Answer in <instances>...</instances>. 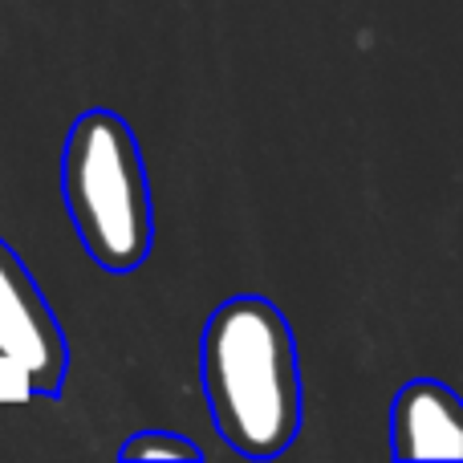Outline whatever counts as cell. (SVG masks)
Returning <instances> with one entry per match:
<instances>
[{
	"mask_svg": "<svg viewBox=\"0 0 463 463\" xmlns=\"http://www.w3.org/2000/svg\"><path fill=\"white\" fill-rule=\"evenodd\" d=\"M212 427L232 451L272 459L301 435V362L288 317L256 293L212 309L200 342Z\"/></svg>",
	"mask_w": 463,
	"mask_h": 463,
	"instance_id": "cell-1",
	"label": "cell"
},
{
	"mask_svg": "<svg viewBox=\"0 0 463 463\" xmlns=\"http://www.w3.org/2000/svg\"><path fill=\"white\" fill-rule=\"evenodd\" d=\"M61 195L81 248L98 269L127 277L155 240L151 184L130 122L114 110L73 118L61 151Z\"/></svg>",
	"mask_w": 463,
	"mask_h": 463,
	"instance_id": "cell-2",
	"label": "cell"
},
{
	"mask_svg": "<svg viewBox=\"0 0 463 463\" xmlns=\"http://www.w3.org/2000/svg\"><path fill=\"white\" fill-rule=\"evenodd\" d=\"M394 459H463V399L435 378H415L391 407Z\"/></svg>",
	"mask_w": 463,
	"mask_h": 463,
	"instance_id": "cell-4",
	"label": "cell"
},
{
	"mask_svg": "<svg viewBox=\"0 0 463 463\" xmlns=\"http://www.w3.org/2000/svg\"><path fill=\"white\" fill-rule=\"evenodd\" d=\"M122 459H203L200 443L175 431H135L118 448Z\"/></svg>",
	"mask_w": 463,
	"mask_h": 463,
	"instance_id": "cell-5",
	"label": "cell"
},
{
	"mask_svg": "<svg viewBox=\"0 0 463 463\" xmlns=\"http://www.w3.org/2000/svg\"><path fill=\"white\" fill-rule=\"evenodd\" d=\"M0 362H8L33 394L57 399L65 391L70 374L65 329L33 272L5 240H0Z\"/></svg>",
	"mask_w": 463,
	"mask_h": 463,
	"instance_id": "cell-3",
	"label": "cell"
}]
</instances>
